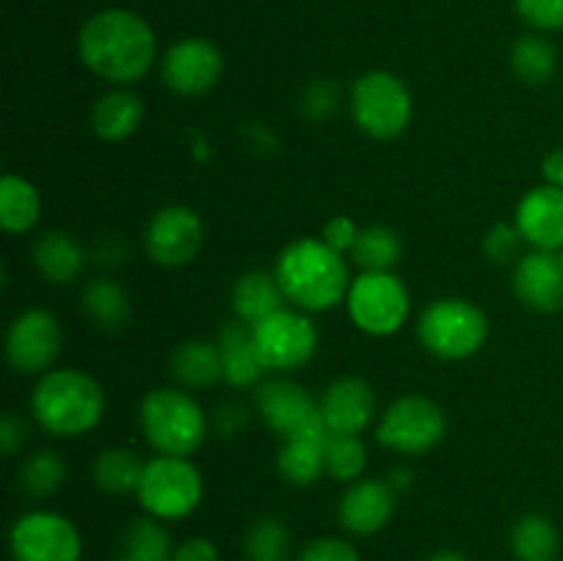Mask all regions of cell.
Listing matches in <instances>:
<instances>
[{
	"label": "cell",
	"mask_w": 563,
	"mask_h": 561,
	"mask_svg": "<svg viewBox=\"0 0 563 561\" xmlns=\"http://www.w3.org/2000/svg\"><path fill=\"white\" fill-rule=\"evenodd\" d=\"M256 410L262 421L280 435L291 438H328V427L319 413V402L311 399L302 385L295 380H264L256 385Z\"/></svg>",
	"instance_id": "8fae6325"
},
{
	"label": "cell",
	"mask_w": 563,
	"mask_h": 561,
	"mask_svg": "<svg viewBox=\"0 0 563 561\" xmlns=\"http://www.w3.org/2000/svg\"><path fill=\"white\" fill-rule=\"evenodd\" d=\"M489 333L487 314L462 297H440L421 311L418 319V339L443 361H465L476 355Z\"/></svg>",
	"instance_id": "5b68a950"
},
{
	"label": "cell",
	"mask_w": 563,
	"mask_h": 561,
	"mask_svg": "<svg viewBox=\"0 0 563 561\" xmlns=\"http://www.w3.org/2000/svg\"><path fill=\"white\" fill-rule=\"evenodd\" d=\"M289 548V528L278 517H262V520L253 522L245 534V542H242L247 561H286Z\"/></svg>",
	"instance_id": "e575fe53"
},
{
	"label": "cell",
	"mask_w": 563,
	"mask_h": 561,
	"mask_svg": "<svg viewBox=\"0 0 563 561\" xmlns=\"http://www.w3.org/2000/svg\"><path fill=\"white\" fill-rule=\"evenodd\" d=\"M520 242L526 240H522V234L517 231V226L495 223L493 229L484 234L482 251L487 253V258H493L495 264H506L511 262V258H517V253H520Z\"/></svg>",
	"instance_id": "8d00e7d4"
},
{
	"label": "cell",
	"mask_w": 563,
	"mask_h": 561,
	"mask_svg": "<svg viewBox=\"0 0 563 561\" xmlns=\"http://www.w3.org/2000/svg\"><path fill=\"white\" fill-rule=\"evenodd\" d=\"M401 258V237L390 226H366L352 248V262L363 273H390Z\"/></svg>",
	"instance_id": "f546056e"
},
{
	"label": "cell",
	"mask_w": 563,
	"mask_h": 561,
	"mask_svg": "<svg viewBox=\"0 0 563 561\" xmlns=\"http://www.w3.org/2000/svg\"><path fill=\"white\" fill-rule=\"evenodd\" d=\"M427 561H467V556H462L460 550H438Z\"/></svg>",
	"instance_id": "f6af8a7d"
},
{
	"label": "cell",
	"mask_w": 563,
	"mask_h": 561,
	"mask_svg": "<svg viewBox=\"0 0 563 561\" xmlns=\"http://www.w3.org/2000/svg\"><path fill=\"white\" fill-rule=\"evenodd\" d=\"M511 553L517 561H555L559 556V531L544 515H522L511 528Z\"/></svg>",
	"instance_id": "f1b7e54d"
},
{
	"label": "cell",
	"mask_w": 563,
	"mask_h": 561,
	"mask_svg": "<svg viewBox=\"0 0 563 561\" xmlns=\"http://www.w3.org/2000/svg\"><path fill=\"white\" fill-rule=\"evenodd\" d=\"M242 424H245V410H242L240 405L220 407L218 416H214V427H218L223 435H234Z\"/></svg>",
	"instance_id": "b9f144b4"
},
{
	"label": "cell",
	"mask_w": 563,
	"mask_h": 561,
	"mask_svg": "<svg viewBox=\"0 0 563 561\" xmlns=\"http://www.w3.org/2000/svg\"><path fill=\"white\" fill-rule=\"evenodd\" d=\"M297 561H361V556L346 539L319 537L300 550Z\"/></svg>",
	"instance_id": "74e56055"
},
{
	"label": "cell",
	"mask_w": 563,
	"mask_h": 561,
	"mask_svg": "<svg viewBox=\"0 0 563 561\" xmlns=\"http://www.w3.org/2000/svg\"><path fill=\"white\" fill-rule=\"evenodd\" d=\"M517 14L537 31H563V0H515Z\"/></svg>",
	"instance_id": "d590c367"
},
{
	"label": "cell",
	"mask_w": 563,
	"mask_h": 561,
	"mask_svg": "<svg viewBox=\"0 0 563 561\" xmlns=\"http://www.w3.org/2000/svg\"><path fill=\"white\" fill-rule=\"evenodd\" d=\"M559 262H561V267H563V251L559 253Z\"/></svg>",
	"instance_id": "bcb514c9"
},
{
	"label": "cell",
	"mask_w": 563,
	"mask_h": 561,
	"mask_svg": "<svg viewBox=\"0 0 563 561\" xmlns=\"http://www.w3.org/2000/svg\"><path fill=\"white\" fill-rule=\"evenodd\" d=\"M64 330L44 308H31L11 322L5 333V358L20 374H44L60 355Z\"/></svg>",
	"instance_id": "4fadbf2b"
},
{
	"label": "cell",
	"mask_w": 563,
	"mask_h": 561,
	"mask_svg": "<svg viewBox=\"0 0 563 561\" xmlns=\"http://www.w3.org/2000/svg\"><path fill=\"white\" fill-rule=\"evenodd\" d=\"M223 77V55L209 38H181L163 58V82L179 97H201Z\"/></svg>",
	"instance_id": "9a60e30c"
},
{
	"label": "cell",
	"mask_w": 563,
	"mask_h": 561,
	"mask_svg": "<svg viewBox=\"0 0 563 561\" xmlns=\"http://www.w3.org/2000/svg\"><path fill=\"white\" fill-rule=\"evenodd\" d=\"M203 242V223L190 207L170 204L152 215L143 234L148 258L163 267H181L198 256Z\"/></svg>",
	"instance_id": "5bb4252c"
},
{
	"label": "cell",
	"mask_w": 563,
	"mask_h": 561,
	"mask_svg": "<svg viewBox=\"0 0 563 561\" xmlns=\"http://www.w3.org/2000/svg\"><path fill=\"white\" fill-rule=\"evenodd\" d=\"M77 53L97 77L113 86H132L152 69L157 38L135 11L104 9L82 22Z\"/></svg>",
	"instance_id": "6da1fadb"
},
{
	"label": "cell",
	"mask_w": 563,
	"mask_h": 561,
	"mask_svg": "<svg viewBox=\"0 0 563 561\" xmlns=\"http://www.w3.org/2000/svg\"><path fill=\"white\" fill-rule=\"evenodd\" d=\"M275 280L295 308L306 314L328 311L350 295V264L344 253L317 237H300L280 251Z\"/></svg>",
	"instance_id": "7a4b0ae2"
},
{
	"label": "cell",
	"mask_w": 563,
	"mask_h": 561,
	"mask_svg": "<svg viewBox=\"0 0 563 561\" xmlns=\"http://www.w3.org/2000/svg\"><path fill=\"white\" fill-rule=\"evenodd\" d=\"M31 413L53 438H80L102 421L104 394L97 380L80 369H53L38 377Z\"/></svg>",
	"instance_id": "3957f363"
},
{
	"label": "cell",
	"mask_w": 563,
	"mask_h": 561,
	"mask_svg": "<svg viewBox=\"0 0 563 561\" xmlns=\"http://www.w3.org/2000/svg\"><path fill=\"white\" fill-rule=\"evenodd\" d=\"M9 548L14 561H80L82 553L75 522L47 509L16 517L9 531Z\"/></svg>",
	"instance_id": "7c38bea8"
},
{
	"label": "cell",
	"mask_w": 563,
	"mask_h": 561,
	"mask_svg": "<svg viewBox=\"0 0 563 561\" xmlns=\"http://www.w3.org/2000/svg\"><path fill=\"white\" fill-rule=\"evenodd\" d=\"M443 407L421 394H407L390 402L377 424V443L396 454H427L443 440Z\"/></svg>",
	"instance_id": "9c48e42d"
},
{
	"label": "cell",
	"mask_w": 563,
	"mask_h": 561,
	"mask_svg": "<svg viewBox=\"0 0 563 561\" xmlns=\"http://www.w3.org/2000/svg\"><path fill=\"white\" fill-rule=\"evenodd\" d=\"M253 341L267 372H295L313 358L319 333L306 311L284 306L253 324Z\"/></svg>",
	"instance_id": "30bf717a"
},
{
	"label": "cell",
	"mask_w": 563,
	"mask_h": 561,
	"mask_svg": "<svg viewBox=\"0 0 563 561\" xmlns=\"http://www.w3.org/2000/svg\"><path fill=\"white\" fill-rule=\"evenodd\" d=\"M66 462L55 451H36L20 468V490L27 498H47L64 484Z\"/></svg>",
	"instance_id": "836d02e7"
},
{
	"label": "cell",
	"mask_w": 563,
	"mask_h": 561,
	"mask_svg": "<svg viewBox=\"0 0 563 561\" xmlns=\"http://www.w3.org/2000/svg\"><path fill=\"white\" fill-rule=\"evenodd\" d=\"M324 462H328L330 479L352 484L366 471V446L357 435H328V440H324Z\"/></svg>",
	"instance_id": "d6a6232c"
},
{
	"label": "cell",
	"mask_w": 563,
	"mask_h": 561,
	"mask_svg": "<svg viewBox=\"0 0 563 561\" xmlns=\"http://www.w3.org/2000/svg\"><path fill=\"white\" fill-rule=\"evenodd\" d=\"M82 311L97 328L115 330L130 319V297L115 280L97 278L82 289Z\"/></svg>",
	"instance_id": "1f68e13d"
},
{
	"label": "cell",
	"mask_w": 563,
	"mask_h": 561,
	"mask_svg": "<svg viewBox=\"0 0 563 561\" xmlns=\"http://www.w3.org/2000/svg\"><path fill=\"white\" fill-rule=\"evenodd\" d=\"M388 484L396 490V495H399L401 490H407L412 484V473L407 471V468H394L388 476Z\"/></svg>",
	"instance_id": "ee69618b"
},
{
	"label": "cell",
	"mask_w": 563,
	"mask_h": 561,
	"mask_svg": "<svg viewBox=\"0 0 563 561\" xmlns=\"http://www.w3.org/2000/svg\"><path fill=\"white\" fill-rule=\"evenodd\" d=\"M561 561H563V559H561Z\"/></svg>",
	"instance_id": "7dc6e473"
},
{
	"label": "cell",
	"mask_w": 563,
	"mask_h": 561,
	"mask_svg": "<svg viewBox=\"0 0 563 561\" xmlns=\"http://www.w3.org/2000/svg\"><path fill=\"white\" fill-rule=\"evenodd\" d=\"M143 102L132 88L119 86L97 99L91 110V130L102 141H124L141 127Z\"/></svg>",
	"instance_id": "603a6c76"
},
{
	"label": "cell",
	"mask_w": 563,
	"mask_h": 561,
	"mask_svg": "<svg viewBox=\"0 0 563 561\" xmlns=\"http://www.w3.org/2000/svg\"><path fill=\"white\" fill-rule=\"evenodd\" d=\"M396 509V490L379 479H357L350 484L339 504V522L355 537H372L383 531Z\"/></svg>",
	"instance_id": "d6986e66"
},
{
	"label": "cell",
	"mask_w": 563,
	"mask_h": 561,
	"mask_svg": "<svg viewBox=\"0 0 563 561\" xmlns=\"http://www.w3.org/2000/svg\"><path fill=\"white\" fill-rule=\"evenodd\" d=\"M542 176H544V185L563 187V148H559V152H550L548 157L542 160Z\"/></svg>",
	"instance_id": "7bdbcfd3"
},
{
	"label": "cell",
	"mask_w": 563,
	"mask_h": 561,
	"mask_svg": "<svg viewBox=\"0 0 563 561\" xmlns=\"http://www.w3.org/2000/svg\"><path fill=\"white\" fill-rule=\"evenodd\" d=\"M511 289L517 300L539 314H555L563 308V267L550 251H531L517 258Z\"/></svg>",
	"instance_id": "ac0fdd59"
},
{
	"label": "cell",
	"mask_w": 563,
	"mask_h": 561,
	"mask_svg": "<svg viewBox=\"0 0 563 561\" xmlns=\"http://www.w3.org/2000/svg\"><path fill=\"white\" fill-rule=\"evenodd\" d=\"M344 302L352 324L374 339L394 336L410 317V295L394 273H361Z\"/></svg>",
	"instance_id": "ba28073f"
},
{
	"label": "cell",
	"mask_w": 563,
	"mask_h": 561,
	"mask_svg": "<svg viewBox=\"0 0 563 561\" xmlns=\"http://www.w3.org/2000/svg\"><path fill=\"white\" fill-rule=\"evenodd\" d=\"M33 267L49 284H75L86 273L88 256L80 242L66 231H44L33 242Z\"/></svg>",
	"instance_id": "44dd1931"
},
{
	"label": "cell",
	"mask_w": 563,
	"mask_h": 561,
	"mask_svg": "<svg viewBox=\"0 0 563 561\" xmlns=\"http://www.w3.org/2000/svg\"><path fill=\"white\" fill-rule=\"evenodd\" d=\"M42 218V198L27 179L5 174L0 182V226L9 234H27Z\"/></svg>",
	"instance_id": "d4e9b609"
},
{
	"label": "cell",
	"mask_w": 563,
	"mask_h": 561,
	"mask_svg": "<svg viewBox=\"0 0 563 561\" xmlns=\"http://www.w3.org/2000/svg\"><path fill=\"white\" fill-rule=\"evenodd\" d=\"M284 292H280L275 275L264 273V270H251V273L240 275L231 289V311L234 319L245 324H256L284 308Z\"/></svg>",
	"instance_id": "cb8c5ba5"
},
{
	"label": "cell",
	"mask_w": 563,
	"mask_h": 561,
	"mask_svg": "<svg viewBox=\"0 0 563 561\" xmlns=\"http://www.w3.org/2000/svg\"><path fill=\"white\" fill-rule=\"evenodd\" d=\"M119 561H174V542L157 517H137L121 537Z\"/></svg>",
	"instance_id": "83f0119b"
},
{
	"label": "cell",
	"mask_w": 563,
	"mask_h": 561,
	"mask_svg": "<svg viewBox=\"0 0 563 561\" xmlns=\"http://www.w3.org/2000/svg\"><path fill=\"white\" fill-rule=\"evenodd\" d=\"M515 226L533 251H563V187L539 185L520 198Z\"/></svg>",
	"instance_id": "e0dca14e"
},
{
	"label": "cell",
	"mask_w": 563,
	"mask_h": 561,
	"mask_svg": "<svg viewBox=\"0 0 563 561\" xmlns=\"http://www.w3.org/2000/svg\"><path fill=\"white\" fill-rule=\"evenodd\" d=\"M377 410L374 388L363 377H339L324 388L319 413L330 435H361Z\"/></svg>",
	"instance_id": "2e32d148"
},
{
	"label": "cell",
	"mask_w": 563,
	"mask_h": 561,
	"mask_svg": "<svg viewBox=\"0 0 563 561\" xmlns=\"http://www.w3.org/2000/svg\"><path fill=\"white\" fill-rule=\"evenodd\" d=\"M324 440L328 438H291L284 440L278 451V473L295 487H311L328 473L324 462Z\"/></svg>",
	"instance_id": "484cf974"
},
{
	"label": "cell",
	"mask_w": 563,
	"mask_h": 561,
	"mask_svg": "<svg viewBox=\"0 0 563 561\" xmlns=\"http://www.w3.org/2000/svg\"><path fill=\"white\" fill-rule=\"evenodd\" d=\"M141 429L157 454L190 457L207 440L209 421L187 391L157 388L143 396Z\"/></svg>",
	"instance_id": "277c9868"
},
{
	"label": "cell",
	"mask_w": 563,
	"mask_h": 561,
	"mask_svg": "<svg viewBox=\"0 0 563 561\" xmlns=\"http://www.w3.org/2000/svg\"><path fill=\"white\" fill-rule=\"evenodd\" d=\"M137 501L157 520H181L201 504V471L187 457H152L143 468Z\"/></svg>",
	"instance_id": "52a82bcc"
},
{
	"label": "cell",
	"mask_w": 563,
	"mask_h": 561,
	"mask_svg": "<svg viewBox=\"0 0 563 561\" xmlns=\"http://www.w3.org/2000/svg\"><path fill=\"white\" fill-rule=\"evenodd\" d=\"M170 374L187 391H207L223 380V355L218 341H185L170 355Z\"/></svg>",
	"instance_id": "7402d4cb"
},
{
	"label": "cell",
	"mask_w": 563,
	"mask_h": 561,
	"mask_svg": "<svg viewBox=\"0 0 563 561\" xmlns=\"http://www.w3.org/2000/svg\"><path fill=\"white\" fill-rule=\"evenodd\" d=\"M357 234H361V229H357V226L352 223V218H346V215H335V218L328 220L322 229V240L328 242L330 248H335L339 253H352Z\"/></svg>",
	"instance_id": "f35d334b"
},
{
	"label": "cell",
	"mask_w": 563,
	"mask_h": 561,
	"mask_svg": "<svg viewBox=\"0 0 563 561\" xmlns=\"http://www.w3.org/2000/svg\"><path fill=\"white\" fill-rule=\"evenodd\" d=\"M555 66H559L555 47L539 33H526L511 47V69L528 86H544L553 80Z\"/></svg>",
	"instance_id": "4dcf8cb0"
},
{
	"label": "cell",
	"mask_w": 563,
	"mask_h": 561,
	"mask_svg": "<svg viewBox=\"0 0 563 561\" xmlns=\"http://www.w3.org/2000/svg\"><path fill=\"white\" fill-rule=\"evenodd\" d=\"M352 119L363 135L394 141L410 127L412 97L405 80L394 72L372 69L352 86Z\"/></svg>",
	"instance_id": "8992f818"
},
{
	"label": "cell",
	"mask_w": 563,
	"mask_h": 561,
	"mask_svg": "<svg viewBox=\"0 0 563 561\" xmlns=\"http://www.w3.org/2000/svg\"><path fill=\"white\" fill-rule=\"evenodd\" d=\"M174 561H220L218 548L207 537H190L174 548Z\"/></svg>",
	"instance_id": "ab89813d"
},
{
	"label": "cell",
	"mask_w": 563,
	"mask_h": 561,
	"mask_svg": "<svg viewBox=\"0 0 563 561\" xmlns=\"http://www.w3.org/2000/svg\"><path fill=\"white\" fill-rule=\"evenodd\" d=\"M22 443H25V424L11 416V413H5L3 421H0V451L11 457L22 449Z\"/></svg>",
	"instance_id": "60d3db41"
},
{
	"label": "cell",
	"mask_w": 563,
	"mask_h": 561,
	"mask_svg": "<svg viewBox=\"0 0 563 561\" xmlns=\"http://www.w3.org/2000/svg\"><path fill=\"white\" fill-rule=\"evenodd\" d=\"M143 468H146V462L132 449H104L93 460L91 476L102 493L130 495L137 493V487H141Z\"/></svg>",
	"instance_id": "4316f807"
},
{
	"label": "cell",
	"mask_w": 563,
	"mask_h": 561,
	"mask_svg": "<svg viewBox=\"0 0 563 561\" xmlns=\"http://www.w3.org/2000/svg\"><path fill=\"white\" fill-rule=\"evenodd\" d=\"M218 346L220 355H223V380L234 388H253V385L262 383L264 366L262 355L256 350V341H253V328L251 324L240 322H225L218 333Z\"/></svg>",
	"instance_id": "ffe728a7"
}]
</instances>
